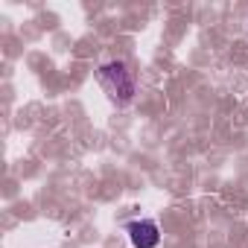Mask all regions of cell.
I'll list each match as a JSON object with an SVG mask.
<instances>
[{
    "mask_svg": "<svg viewBox=\"0 0 248 248\" xmlns=\"http://www.w3.org/2000/svg\"><path fill=\"white\" fill-rule=\"evenodd\" d=\"M96 79L99 85L108 91V96L120 105H126L135 99V91H138V79L132 73V67L126 62H120V59H111V62H102L99 70H96Z\"/></svg>",
    "mask_w": 248,
    "mask_h": 248,
    "instance_id": "1",
    "label": "cell"
},
{
    "mask_svg": "<svg viewBox=\"0 0 248 248\" xmlns=\"http://www.w3.org/2000/svg\"><path fill=\"white\" fill-rule=\"evenodd\" d=\"M126 236L132 248H158L161 242V228L155 219H135L126 225Z\"/></svg>",
    "mask_w": 248,
    "mask_h": 248,
    "instance_id": "2",
    "label": "cell"
}]
</instances>
